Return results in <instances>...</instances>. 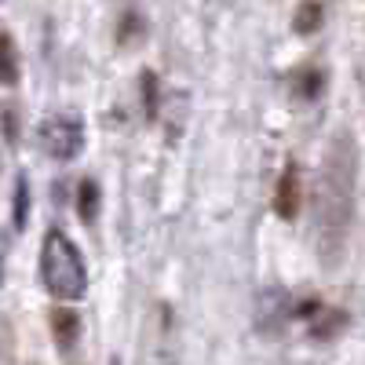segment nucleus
<instances>
[{
	"mask_svg": "<svg viewBox=\"0 0 365 365\" xmlns=\"http://www.w3.org/2000/svg\"><path fill=\"white\" fill-rule=\"evenodd\" d=\"M354 187H358V146L351 132H336L325 154L322 190L314 205V227H318L314 237L325 267H336L347 249V234L354 220Z\"/></svg>",
	"mask_w": 365,
	"mask_h": 365,
	"instance_id": "nucleus-1",
	"label": "nucleus"
},
{
	"mask_svg": "<svg viewBox=\"0 0 365 365\" xmlns=\"http://www.w3.org/2000/svg\"><path fill=\"white\" fill-rule=\"evenodd\" d=\"M41 278L44 289L55 299H81L88 289V270L84 259L77 252V245L70 241L66 230H48L44 234V245H41Z\"/></svg>",
	"mask_w": 365,
	"mask_h": 365,
	"instance_id": "nucleus-2",
	"label": "nucleus"
},
{
	"mask_svg": "<svg viewBox=\"0 0 365 365\" xmlns=\"http://www.w3.org/2000/svg\"><path fill=\"white\" fill-rule=\"evenodd\" d=\"M37 135H41V150L51 161H73L84 146V120L77 113H48Z\"/></svg>",
	"mask_w": 365,
	"mask_h": 365,
	"instance_id": "nucleus-3",
	"label": "nucleus"
},
{
	"mask_svg": "<svg viewBox=\"0 0 365 365\" xmlns=\"http://www.w3.org/2000/svg\"><path fill=\"white\" fill-rule=\"evenodd\" d=\"M274 212H278V220H296V212H299V168L296 165H285V172L278 179Z\"/></svg>",
	"mask_w": 365,
	"mask_h": 365,
	"instance_id": "nucleus-4",
	"label": "nucleus"
},
{
	"mask_svg": "<svg viewBox=\"0 0 365 365\" xmlns=\"http://www.w3.org/2000/svg\"><path fill=\"white\" fill-rule=\"evenodd\" d=\"M51 336H55V344L63 351H70L77 344V336H81V318L70 307H55L51 311Z\"/></svg>",
	"mask_w": 365,
	"mask_h": 365,
	"instance_id": "nucleus-5",
	"label": "nucleus"
},
{
	"mask_svg": "<svg viewBox=\"0 0 365 365\" xmlns=\"http://www.w3.org/2000/svg\"><path fill=\"white\" fill-rule=\"evenodd\" d=\"M322 19H325V8L318 4V0H303V4L296 8V19H292V26H296V34L311 37V34H318Z\"/></svg>",
	"mask_w": 365,
	"mask_h": 365,
	"instance_id": "nucleus-6",
	"label": "nucleus"
},
{
	"mask_svg": "<svg viewBox=\"0 0 365 365\" xmlns=\"http://www.w3.org/2000/svg\"><path fill=\"white\" fill-rule=\"evenodd\" d=\"M99 187L91 179H84L81 187H77V212H81V220L84 223H96L99 220Z\"/></svg>",
	"mask_w": 365,
	"mask_h": 365,
	"instance_id": "nucleus-7",
	"label": "nucleus"
},
{
	"mask_svg": "<svg viewBox=\"0 0 365 365\" xmlns=\"http://www.w3.org/2000/svg\"><path fill=\"white\" fill-rule=\"evenodd\" d=\"M0 66H4V70H0V81L11 88L19 81V48H15V37L11 34L0 37Z\"/></svg>",
	"mask_w": 365,
	"mask_h": 365,
	"instance_id": "nucleus-8",
	"label": "nucleus"
},
{
	"mask_svg": "<svg viewBox=\"0 0 365 365\" xmlns=\"http://www.w3.org/2000/svg\"><path fill=\"white\" fill-rule=\"evenodd\" d=\"M139 81H143V84H139V96H143V113H146V120H158V113H161V88H158V77L146 70Z\"/></svg>",
	"mask_w": 365,
	"mask_h": 365,
	"instance_id": "nucleus-9",
	"label": "nucleus"
},
{
	"mask_svg": "<svg viewBox=\"0 0 365 365\" xmlns=\"http://www.w3.org/2000/svg\"><path fill=\"white\" fill-rule=\"evenodd\" d=\"M344 325H347V314H344V311H325L322 325L314 322V329H311V332H314L318 340H329V336H336V332H340Z\"/></svg>",
	"mask_w": 365,
	"mask_h": 365,
	"instance_id": "nucleus-10",
	"label": "nucleus"
},
{
	"mask_svg": "<svg viewBox=\"0 0 365 365\" xmlns=\"http://www.w3.org/2000/svg\"><path fill=\"white\" fill-rule=\"evenodd\" d=\"M15 227H26V220H29V182H26V175H19V182H15Z\"/></svg>",
	"mask_w": 365,
	"mask_h": 365,
	"instance_id": "nucleus-11",
	"label": "nucleus"
},
{
	"mask_svg": "<svg viewBox=\"0 0 365 365\" xmlns=\"http://www.w3.org/2000/svg\"><path fill=\"white\" fill-rule=\"evenodd\" d=\"M322 88H325V73H322V70H307V73L299 77V96H303V99L322 96Z\"/></svg>",
	"mask_w": 365,
	"mask_h": 365,
	"instance_id": "nucleus-12",
	"label": "nucleus"
},
{
	"mask_svg": "<svg viewBox=\"0 0 365 365\" xmlns=\"http://www.w3.org/2000/svg\"><path fill=\"white\" fill-rule=\"evenodd\" d=\"M4 139H8V146L19 143V117H15V106H4Z\"/></svg>",
	"mask_w": 365,
	"mask_h": 365,
	"instance_id": "nucleus-13",
	"label": "nucleus"
},
{
	"mask_svg": "<svg viewBox=\"0 0 365 365\" xmlns=\"http://www.w3.org/2000/svg\"><path fill=\"white\" fill-rule=\"evenodd\" d=\"M139 26H143V22H139L135 15H125V19H120V34H117V41H120V44H125V41H128V37L135 34V29H139Z\"/></svg>",
	"mask_w": 365,
	"mask_h": 365,
	"instance_id": "nucleus-14",
	"label": "nucleus"
},
{
	"mask_svg": "<svg viewBox=\"0 0 365 365\" xmlns=\"http://www.w3.org/2000/svg\"><path fill=\"white\" fill-rule=\"evenodd\" d=\"M110 365H120V361H117V358H113V361H110Z\"/></svg>",
	"mask_w": 365,
	"mask_h": 365,
	"instance_id": "nucleus-15",
	"label": "nucleus"
}]
</instances>
